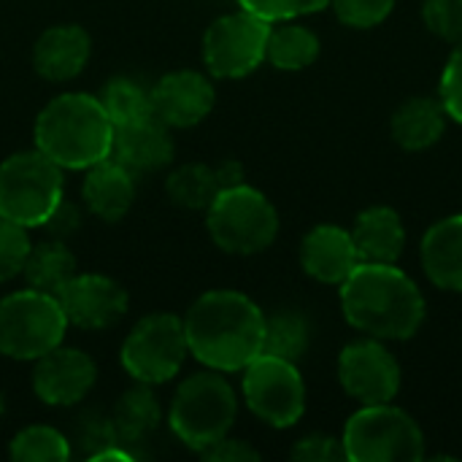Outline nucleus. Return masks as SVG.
<instances>
[{
  "label": "nucleus",
  "mask_w": 462,
  "mask_h": 462,
  "mask_svg": "<svg viewBox=\"0 0 462 462\" xmlns=\"http://www.w3.org/2000/svg\"><path fill=\"white\" fill-rule=\"evenodd\" d=\"M184 333L195 360L211 371L236 374L263 355L265 314L236 290H211L189 306Z\"/></svg>",
  "instance_id": "obj_1"
},
{
  "label": "nucleus",
  "mask_w": 462,
  "mask_h": 462,
  "mask_svg": "<svg viewBox=\"0 0 462 462\" xmlns=\"http://www.w3.org/2000/svg\"><path fill=\"white\" fill-rule=\"evenodd\" d=\"M346 322L379 341H409L425 322V295L395 263H360L341 284Z\"/></svg>",
  "instance_id": "obj_2"
},
{
  "label": "nucleus",
  "mask_w": 462,
  "mask_h": 462,
  "mask_svg": "<svg viewBox=\"0 0 462 462\" xmlns=\"http://www.w3.org/2000/svg\"><path fill=\"white\" fill-rule=\"evenodd\" d=\"M35 149L68 171H87L111 157L114 122L95 95L65 92L43 106L35 119Z\"/></svg>",
  "instance_id": "obj_3"
},
{
  "label": "nucleus",
  "mask_w": 462,
  "mask_h": 462,
  "mask_svg": "<svg viewBox=\"0 0 462 462\" xmlns=\"http://www.w3.org/2000/svg\"><path fill=\"white\" fill-rule=\"evenodd\" d=\"M236 417L238 398L230 382L219 371H200L179 384L168 425L184 447L200 455L230 433Z\"/></svg>",
  "instance_id": "obj_4"
},
{
  "label": "nucleus",
  "mask_w": 462,
  "mask_h": 462,
  "mask_svg": "<svg viewBox=\"0 0 462 462\" xmlns=\"http://www.w3.org/2000/svg\"><path fill=\"white\" fill-rule=\"evenodd\" d=\"M211 241L227 254H260L279 236V214L273 203L249 184L222 189L206 208Z\"/></svg>",
  "instance_id": "obj_5"
},
{
  "label": "nucleus",
  "mask_w": 462,
  "mask_h": 462,
  "mask_svg": "<svg viewBox=\"0 0 462 462\" xmlns=\"http://www.w3.org/2000/svg\"><path fill=\"white\" fill-rule=\"evenodd\" d=\"M344 449L355 462H414L425 457V433L414 417L393 403L355 411L344 428Z\"/></svg>",
  "instance_id": "obj_6"
},
{
  "label": "nucleus",
  "mask_w": 462,
  "mask_h": 462,
  "mask_svg": "<svg viewBox=\"0 0 462 462\" xmlns=\"http://www.w3.org/2000/svg\"><path fill=\"white\" fill-rule=\"evenodd\" d=\"M68 317L57 295L19 290L0 300V355L11 360H38L62 344Z\"/></svg>",
  "instance_id": "obj_7"
},
{
  "label": "nucleus",
  "mask_w": 462,
  "mask_h": 462,
  "mask_svg": "<svg viewBox=\"0 0 462 462\" xmlns=\"http://www.w3.org/2000/svg\"><path fill=\"white\" fill-rule=\"evenodd\" d=\"M62 200V168L43 152H16L0 165V217L22 227L46 225Z\"/></svg>",
  "instance_id": "obj_8"
},
{
  "label": "nucleus",
  "mask_w": 462,
  "mask_h": 462,
  "mask_svg": "<svg viewBox=\"0 0 462 462\" xmlns=\"http://www.w3.org/2000/svg\"><path fill=\"white\" fill-rule=\"evenodd\" d=\"M189 355L184 319L173 314H149L143 317L122 344V368L138 384H162L171 382Z\"/></svg>",
  "instance_id": "obj_9"
},
{
  "label": "nucleus",
  "mask_w": 462,
  "mask_h": 462,
  "mask_svg": "<svg viewBox=\"0 0 462 462\" xmlns=\"http://www.w3.org/2000/svg\"><path fill=\"white\" fill-rule=\"evenodd\" d=\"M244 401L271 428H292L306 411V384L298 363L260 355L244 368Z\"/></svg>",
  "instance_id": "obj_10"
},
{
  "label": "nucleus",
  "mask_w": 462,
  "mask_h": 462,
  "mask_svg": "<svg viewBox=\"0 0 462 462\" xmlns=\"http://www.w3.org/2000/svg\"><path fill=\"white\" fill-rule=\"evenodd\" d=\"M271 22L236 11L219 16L203 35V60L211 76L217 79H244L263 60L268 46Z\"/></svg>",
  "instance_id": "obj_11"
},
{
  "label": "nucleus",
  "mask_w": 462,
  "mask_h": 462,
  "mask_svg": "<svg viewBox=\"0 0 462 462\" xmlns=\"http://www.w3.org/2000/svg\"><path fill=\"white\" fill-rule=\"evenodd\" d=\"M338 382L363 406L393 403L401 390V365L379 338H363L338 355Z\"/></svg>",
  "instance_id": "obj_12"
},
{
  "label": "nucleus",
  "mask_w": 462,
  "mask_h": 462,
  "mask_svg": "<svg viewBox=\"0 0 462 462\" xmlns=\"http://www.w3.org/2000/svg\"><path fill=\"white\" fill-rule=\"evenodd\" d=\"M57 300L68 317V325L81 330H103L116 325L127 314V292L119 282L100 273H76Z\"/></svg>",
  "instance_id": "obj_13"
},
{
  "label": "nucleus",
  "mask_w": 462,
  "mask_h": 462,
  "mask_svg": "<svg viewBox=\"0 0 462 462\" xmlns=\"http://www.w3.org/2000/svg\"><path fill=\"white\" fill-rule=\"evenodd\" d=\"M97 379L95 360L81 349L54 346L43 357L35 360L32 390L49 406H73L92 390Z\"/></svg>",
  "instance_id": "obj_14"
},
{
  "label": "nucleus",
  "mask_w": 462,
  "mask_h": 462,
  "mask_svg": "<svg viewBox=\"0 0 462 462\" xmlns=\"http://www.w3.org/2000/svg\"><path fill=\"white\" fill-rule=\"evenodd\" d=\"M152 114L165 122L168 127H195L200 125L214 108V84L198 70H173L165 73L154 89Z\"/></svg>",
  "instance_id": "obj_15"
},
{
  "label": "nucleus",
  "mask_w": 462,
  "mask_h": 462,
  "mask_svg": "<svg viewBox=\"0 0 462 462\" xmlns=\"http://www.w3.org/2000/svg\"><path fill=\"white\" fill-rule=\"evenodd\" d=\"M300 265L319 284L341 287L360 265L352 233L338 225H317L300 244Z\"/></svg>",
  "instance_id": "obj_16"
},
{
  "label": "nucleus",
  "mask_w": 462,
  "mask_h": 462,
  "mask_svg": "<svg viewBox=\"0 0 462 462\" xmlns=\"http://www.w3.org/2000/svg\"><path fill=\"white\" fill-rule=\"evenodd\" d=\"M111 157L119 160L133 173L160 171L173 160V138L168 125L154 114L122 127H114V149Z\"/></svg>",
  "instance_id": "obj_17"
},
{
  "label": "nucleus",
  "mask_w": 462,
  "mask_h": 462,
  "mask_svg": "<svg viewBox=\"0 0 462 462\" xmlns=\"http://www.w3.org/2000/svg\"><path fill=\"white\" fill-rule=\"evenodd\" d=\"M92 54V41L79 24H54L32 46V65L49 81H68L84 70Z\"/></svg>",
  "instance_id": "obj_18"
},
{
  "label": "nucleus",
  "mask_w": 462,
  "mask_h": 462,
  "mask_svg": "<svg viewBox=\"0 0 462 462\" xmlns=\"http://www.w3.org/2000/svg\"><path fill=\"white\" fill-rule=\"evenodd\" d=\"M81 195L95 217L106 222H116L130 211L135 200V173L125 168L119 160L106 157L97 165L87 168Z\"/></svg>",
  "instance_id": "obj_19"
},
{
  "label": "nucleus",
  "mask_w": 462,
  "mask_h": 462,
  "mask_svg": "<svg viewBox=\"0 0 462 462\" xmlns=\"http://www.w3.org/2000/svg\"><path fill=\"white\" fill-rule=\"evenodd\" d=\"M349 233L360 263H398L406 246L403 219L390 206H371L360 211Z\"/></svg>",
  "instance_id": "obj_20"
},
{
  "label": "nucleus",
  "mask_w": 462,
  "mask_h": 462,
  "mask_svg": "<svg viewBox=\"0 0 462 462\" xmlns=\"http://www.w3.org/2000/svg\"><path fill=\"white\" fill-rule=\"evenodd\" d=\"M422 268L439 290L462 292V214L436 222L420 246Z\"/></svg>",
  "instance_id": "obj_21"
},
{
  "label": "nucleus",
  "mask_w": 462,
  "mask_h": 462,
  "mask_svg": "<svg viewBox=\"0 0 462 462\" xmlns=\"http://www.w3.org/2000/svg\"><path fill=\"white\" fill-rule=\"evenodd\" d=\"M447 111L436 97H411L406 100L390 122L393 138L406 152H422L441 141L447 130Z\"/></svg>",
  "instance_id": "obj_22"
},
{
  "label": "nucleus",
  "mask_w": 462,
  "mask_h": 462,
  "mask_svg": "<svg viewBox=\"0 0 462 462\" xmlns=\"http://www.w3.org/2000/svg\"><path fill=\"white\" fill-rule=\"evenodd\" d=\"M160 417L162 414H160L157 398L152 395L149 384H141V387L127 390L116 401L108 425L119 444H138L160 425Z\"/></svg>",
  "instance_id": "obj_23"
},
{
  "label": "nucleus",
  "mask_w": 462,
  "mask_h": 462,
  "mask_svg": "<svg viewBox=\"0 0 462 462\" xmlns=\"http://www.w3.org/2000/svg\"><path fill=\"white\" fill-rule=\"evenodd\" d=\"M319 57V38L303 27L290 22H276L268 32L265 60L279 70H303Z\"/></svg>",
  "instance_id": "obj_24"
},
{
  "label": "nucleus",
  "mask_w": 462,
  "mask_h": 462,
  "mask_svg": "<svg viewBox=\"0 0 462 462\" xmlns=\"http://www.w3.org/2000/svg\"><path fill=\"white\" fill-rule=\"evenodd\" d=\"M24 282L32 290L57 295L73 276H76V257L65 244L46 241L41 246H32L24 263Z\"/></svg>",
  "instance_id": "obj_25"
},
{
  "label": "nucleus",
  "mask_w": 462,
  "mask_h": 462,
  "mask_svg": "<svg viewBox=\"0 0 462 462\" xmlns=\"http://www.w3.org/2000/svg\"><path fill=\"white\" fill-rule=\"evenodd\" d=\"M165 192L168 198L187 211H206L214 198L222 192L219 181H217V171L200 162H189V165H179L168 181H165Z\"/></svg>",
  "instance_id": "obj_26"
},
{
  "label": "nucleus",
  "mask_w": 462,
  "mask_h": 462,
  "mask_svg": "<svg viewBox=\"0 0 462 462\" xmlns=\"http://www.w3.org/2000/svg\"><path fill=\"white\" fill-rule=\"evenodd\" d=\"M309 322L298 311H279L273 317H265V338H263V355H273L290 363H298L309 349Z\"/></svg>",
  "instance_id": "obj_27"
},
{
  "label": "nucleus",
  "mask_w": 462,
  "mask_h": 462,
  "mask_svg": "<svg viewBox=\"0 0 462 462\" xmlns=\"http://www.w3.org/2000/svg\"><path fill=\"white\" fill-rule=\"evenodd\" d=\"M95 97L100 100V106L108 114V119L114 122V127L152 116L149 92L130 79H111L108 84H103L100 95H95Z\"/></svg>",
  "instance_id": "obj_28"
},
{
  "label": "nucleus",
  "mask_w": 462,
  "mask_h": 462,
  "mask_svg": "<svg viewBox=\"0 0 462 462\" xmlns=\"http://www.w3.org/2000/svg\"><path fill=\"white\" fill-rule=\"evenodd\" d=\"M8 455L16 462H62L70 457V447L60 430L32 425L14 436Z\"/></svg>",
  "instance_id": "obj_29"
},
{
  "label": "nucleus",
  "mask_w": 462,
  "mask_h": 462,
  "mask_svg": "<svg viewBox=\"0 0 462 462\" xmlns=\"http://www.w3.org/2000/svg\"><path fill=\"white\" fill-rule=\"evenodd\" d=\"M30 249L32 246L27 238V227L0 217V284L11 282L24 271Z\"/></svg>",
  "instance_id": "obj_30"
},
{
  "label": "nucleus",
  "mask_w": 462,
  "mask_h": 462,
  "mask_svg": "<svg viewBox=\"0 0 462 462\" xmlns=\"http://www.w3.org/2000/svg\"><path fill=\"white\" fill-rule=\"evenodd\" d=\"M422 22L436 38L462 43V0H422Z\"/></svg>",
  "instance_id": "obj_31"
},
{
  "label": "nucleus",
  "mask_w": 462,
  "mask_h": 462,
  "mask_svg": "<svg viewBox=\"0 0 462 462\" xmlns=\"http://www.w3.org/2000/svg\"><path fill=\"white\" fill-rule=\"evenodd\" d=\"M238 5L271 24L290 22L306 14H317L330 5V0H238Z\"/></svg>",
  "instance_id": "obj_32"
},
{
  "label": "nucleus",
  "mask_w": 462,
  "mask_h": 462,
  "mask_svg": "<svg viewBox=\"0 0 462 462\" xmlns=\"http://www.w3.org/2000/svg\"><path fill=\"white\" fill-rule=\"evenodd\" d=\"M330 5L344 24L368 30L382 24L393 14L395 0H330Z\"/></svg>",
  "instance_id": "obj_33"
},
{
  "label": "nucleus",
  "mask_w": 462,
  "mask_h": 462,
  "mask_svg": "<svg viewBox=\"0 0 462 462\" xmlns=\"http://www.w3.org/2000/svg\"><path fill=\"white\" fill-rule=\"evenodd\" d=\"M439 100H441L447 116L462 125V43L455 46V51L449 54V60L444 65L441 84H439Z\"/></svg>",
  "instance_id": "obj_34"
},
{
  "label": "nucleus",
  "mask_w": 462,
  "mask_h": 462,
  "mask_svg": "<svg viewBox=\"0 0 462 462\" xmlns=\"http://www.w3.org/2000/svg\"><path fill=\"white\" fill-rule=\"evenodd\" d=\"M292 460L341 462L349 460V457H346V449H344V441H341V439L325 436V433H314V436H306V439H300V441L295 444Z\"/></svg>",
  "instance_id": "obj_35"
},
{
  "label": "nucleus",
  "mask_w": 462,
  "mask_h": 462,
  "mask_svg": "<svg viewBox=\"0 0 462 462\" xmlns=\"http://www.w3.org/2000/svg\"><path fill=\"white\" fill-rule=\"evenodd\" d=\"M206 460L211 462H246V460H260V452L257 449H252L246 441H241V439H222V441H217L214 447H208L206 452H200Z\"/></svg>",
  "instance_id": "obj_36"
},
{
  "label": "nucleus",
  "mask_w": 462,
  "mask_h": 462,
  "mask_svg": "<svg viewBox=\"0 0 462 462\" xmlns=\"http://www.w3.org/2000/svg\"><path fill=\"white\" fill-rule=\"evenodd\" d=\"M46 227L54 233V236H70L76 227H79V211L70 206V203H65V200H60V206L51 211V217L46 219Z\"/></svg>",
  "instance_id": "obj_37"
},
{
  "label": "nucleus",
  "mask_w": 462,
  "mask_h": 462,
  "mask_svg": "<svg viewBox=\"0 0 462 462\" xmlns=\"http://www.w3.org/2000/svg\"><path fill=\"white\" fill-rule=\"evenodd\" d=\"M214 171H217V181H219L222 189L236 187V184H244V168H241V162H236V160H225V162H219Z\"/></svg>",
  "instance_id": "obj_38"
},
{
  "label": "nucleus",
  "mask_w": 462,
  "mask_h": 462,
  "mask_svg": "<svg viewBox=\"0 0 462 462\" xmlns=\"http://www.w3.org/2000/svg\"><path fill=\"white\" fill-rule=\"evenodd\" d=\"M3 411H5V398H3V393H0V417H3Z\"/></svg>",
  "instance_id": "obj_39"
}]
</instances>
